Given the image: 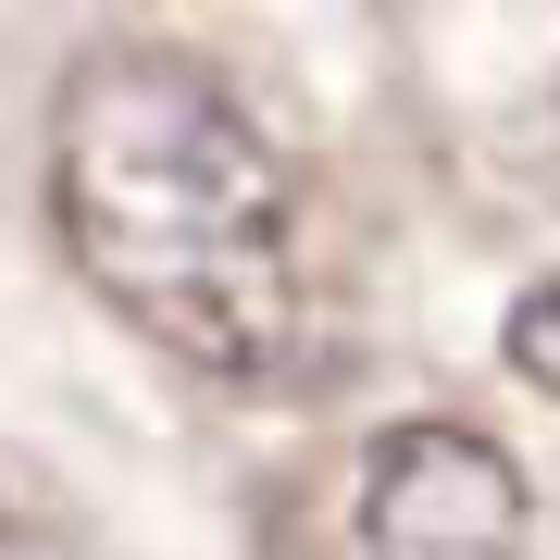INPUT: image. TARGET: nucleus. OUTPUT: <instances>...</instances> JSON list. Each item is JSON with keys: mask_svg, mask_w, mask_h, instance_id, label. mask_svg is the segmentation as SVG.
I'll return each mask as SVG.
<instances>
[{"mask_svg": "<svg viewBox=\"0 0 560 560\" xmlns=\"http://www.w3.org/2000/svg\"><path fill=\"white\" fill-rule=\"evenodd\" d=\"M50 212L75 275L212 374H275L300 337V224L261 125L175 50H88L50 113Z\"/></svg>", "mask_w": 560, "mask_h": 560, "instance_id": "nucleus-1", "label": "nucleus"}, {"mask_svg": "<svg viewBox=\"0 0 560 560\" xmlns=\"http://www.w3.org/2000/svg\"><path fill=\"white\" fill-rule=\"evenodd\" d=\"M523 460L474 423H386L361 460V548L374 560H511L523 548Z\"/></svg>", "mask_w": 560, "mask_h": 560, "instance_id": "nucleus-2", "label": "nucleus"}, {"mask_svg": "<svg viewBox=\"0 0 560 560\" xmlns=\"http://www.w3.org/2000/svg\"><path fill=\"white\" fill-rule=\"evenodd\" d=\"M499 349H511V374H523V386H548V399H560V275H548V287H523V300H511Z\"/></svg>", "mask_w": 560, "mask_h": 560, "instance_id": "nucleus-3", "label": "nucleus"}]
</instances>
